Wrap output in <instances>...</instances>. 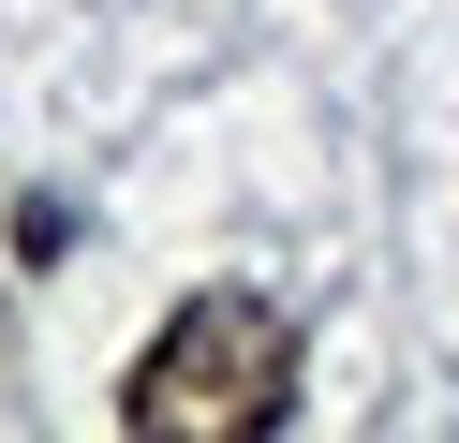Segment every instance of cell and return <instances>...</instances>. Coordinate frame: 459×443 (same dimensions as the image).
Masks as SVG:
<instances>
[{
  "mask_svg": "<svg viewBox=\"0 0 459 443\" xmlns=\"http://www.w3.org/2000/svg\"><path fill=\"white\" fill-rule=\"evenodd\" d=\"M281 399H297V325H281L267 295H193V311L134 354L119 429L134 443H252V429H281Z\"/></svg>",
  "mask_w": 459,
  "mask_h": 443,
  "instance_id": "1",
  "label": "cell"
}]
</instances>
